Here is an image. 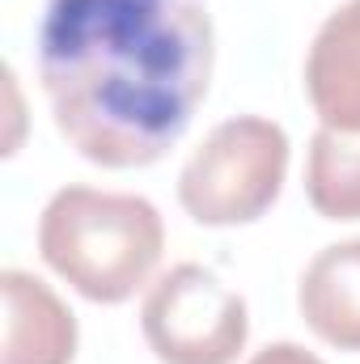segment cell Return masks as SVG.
<instances>
[{
    "mask_svg": "<svg viewBox=\"0 0 360 364\" xmlns=\"http://www.w3.org/2000/svg\"><path fill=\"white\" fill-rule=\"evenodd\" d=\"M162 250L166 225L144 195L64 186L38 220L43 263L97 305H119L144 288Z\"/></svg>",
    "mask_w": 360,
    "mask_h": 364,
    "instance_id": "obj_2",
    "label": "cell"
},
{
    "mask_svg": "<svg viewBox=\"0 0 360 364\" xmlns=\"http://www.w3.org/2000/svg\"><path fill=\"white\" fill-rule=\"evenodd\" d=\"M288 174V136L280 123L238 114L216 123L179 174V203L191 220L225 229L250 225L280 199Z\"/></svg>",
    "mask_w": 360,
    "mask_h": 364,
    "instance_id": "obj_3",
    "label": "cell"
},
{
    "mask_svg": "<svg viewBox=\"0 0 360 364\" xmlns=\"http://www.w3.org/2000/svg\"><path fill=\"white\" fill-rule=\"evenodd\" d=\"M305 93L322 127L360 132V0L339 4L314 34Z\"/></svg>",
    "mask_w": 360,
    "mask_h": 364,
    "instance_id": "obj_6",
    "label": "cell"
},
{
    "mask_svg": "<svg viewBox=\"0 0 360 364\" xmlns=\"http://www.w3.org/2000/svg\"><path fill=\"white\" fill-rule=\"evenodd\" d=\"M203 0H47L38 81L60 136L93 166L162 161L212 85Z\"/></svg>",
    "mask_w": 360,
    "mask_h": 364,
    "instance_id": "obj_1",
    "label": "cell"
},
{
    "mask_svg": "<svg viewBox=\"0 0 360 364\" xmlns=\"http://www.w3.org/2000/svg\"><path fill=\"white\" fill-rule=\"evenodd\" d=\"M4 296V352L0 364H73L77 318L30 272H0Z\"/></svg>",
    "mask_w": 360,
    "mask_h": 364,
    "instance_id": "obj_5",
    "label": "cell"
},
{
    "mask_svg": "<svg viewBox=\"0 0 360 364\" xmlns=\"http://www.w3.org/2000/svg\"><path fill=\"white\" fill-rule=\"evenodd\" d=\"M144 343L162 364H233L246 348V301L199 263L162 275L140 305Z\"/></svg>",
    "mask_w": 360,
    "mask_h": 364,
    "instance_id": "obj_4",
    "label": "cell"
},
{
    "mask_svg": "<svg viewBox=\"0 0 360 364\" xmlns=\"http://www.w3.org/2000/svg\"><path fill=\"white\" fill-rule=\"evenodd\" d=\"M305 195L327 220H360V132H314L305 157Z\"/></svg>",
    "mask_w": 360,
    "mask_h": 364,
    "instance_id": "obj_8",
    "label": "cell"
},
{
    "mask_svg": "<svg viewBox=\"0 0 360 364\" xmlns=\"http://www.w3.org/2000/svg\"><path fill=\"white\" fill-rule=\"evenodd\" d=\"M250 364H322L314 352H305L301 343H268L263 352H255Z\"/></svg>",
    "mask_w": 360,
    "mask_h": 364,
    "instance_id": "obj_9",
    "label": "cell"
},
{
    "mask_svg": "<svg viewBox=\"0 0 360 364\" xmlns=\"http://www.w3.org/2000/svg\"><path fill=\"white\" fill-rule=\"evenodd\" d=\"M297 305L305 326L339 348L360 352V237L335 242L309 259L297 288Z\"/></svg>",
    "mask_w": 360,
    "mask_h": 364,
    "instance_id": "obj_7",
    "label": "cell"
}]
</instances>
